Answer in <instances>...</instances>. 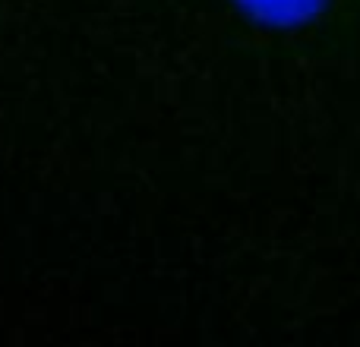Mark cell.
Listing matches in <instances>:
<instances>
[{"label":"cell","instance_id":"6da1fadb","mask_svg":"<svg viewBox=\"0 0 360 347\" xmlns=\"http://www.w3.org/2000/svg\"><path fill=\"white\" fill-rule=\"evenodd\" d=\"M323 0H243L250 13H256L259 19H269V22H297V19H307L310 13L319 10Z\"/></svg>","mask_w":360,"mask_h":347}]
</instances>
